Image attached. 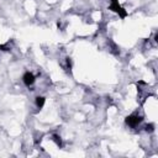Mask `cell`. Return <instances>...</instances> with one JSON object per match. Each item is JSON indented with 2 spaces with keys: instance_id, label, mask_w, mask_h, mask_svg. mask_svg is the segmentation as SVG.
Returning <instances> with one entry per match:
<instances>
[{
  "instance_id": "cell-2",
  "label": "cell",
  "mask_w": 158,
  "mask_h": 158,
  "mask_svg": "<svg viewBox=\"0 0 158 158\" xmlns=\"http://www.w3.org/2000/svg\"><path fill=\"white\" fill-rule=\"evenodd\" d=\"M22 81H23V84H25L27 88H30V86H32V85L35 84L36 77H35V74H33L32 72H26V73L23 74V77H22Z\"/></svg>"
},
{
  "instance_id": "cell-1",
  "label": "cell",
  "mask_w": 158,
  "mask_h": 158,
  "mask_svg": "<svg viewBox=\"0 0 158 158\" xmlns=\"http://www.w3.org/2000/svg\"><path fill=\"white\" fill-rule=\"evenodd\" d=\"M125 121H126V125H127L128 127H131V128H136V127H138V126L142 123V121H143V116L139 115L138 112H133V114L128 115V116L126 117Z\"/></svg>"
},
{
  "instance_id": "cell-3",
  "label": "cell",
  "mask_w": 158,
  "mask_h": 158,
  "mask_svg": "<svg viewBox=\"0 0 158 158\" xmlns=\"http://www.w3.org/2000/svg\"><path fill=\"white\" fill-rule=\"evenodd\" d=\"M44 101H46V99L43 96H37L36 98V106H37V109H42L43 105H44Z\"/></svg>"
}]
</instances>
